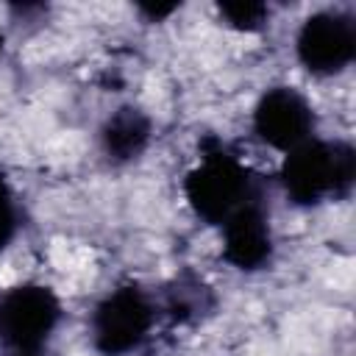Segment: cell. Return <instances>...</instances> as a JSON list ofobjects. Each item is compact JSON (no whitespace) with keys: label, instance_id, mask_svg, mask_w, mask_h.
<instances>
[{"label":"cell","instance_id":"obj_1","mask_svg":"<svg viewBox=\"0 0 356 356\" xmlns=\"http://www.w3.org/2000/svg\"><path fill=\"white\" fill-rule=\"evenodd\" d=\"M184 192L197 217L211 225H222L239 209L259 200L253 172L245 161L220 139H206L197 167L184 178Z\"/></svg>","mask_w":356,"mask_h":356},{"label":"cell","instance_id":"obj_2","mask_svg":"<svg viewBox=\"0 0 356 356\" xmlns=\"http://www.w3.org/2000/svg\"><path fill=\"white\" fill-rule=\"evenodd\" d=\"M356 156L342 139H317L284 153L281 184L292 203L317 206L328 197H345L353 186Z\"/></svg>","mask_w":356,"mask_h":356},{"label":"cell","instance_id":"obj_3","mask_svg":"<svg viewBox=\"0 0 356 356\" xmlns=\"http://www.w3.org/2000/svg\"><path fill=\"white\" fill-rule=\"evenodd\" d=\"M61 323V300L44 284H19L0 298L3 356H44Z\"/></svg>","mask_w":356,"mask_h":356},{"label":"cell","instance_id":"obj_4","mask_svg":"<svg viewBox=\"0 0 356 356\" xmlns=\"http://www.w3.org/2000/svg\"><path fill=\"white\" fill-rule=\"evenodd\" d=\"M156 303L150 295L134 284L111 289L92 312L89 328L92 342L103 356L134 353L156 325Z\"/></svg>","mask_w":356,"mask_h":356},{"label":"cell","instance_id":"obj_5","mask_svg":"<svg viewBox=\"0 0 356 356\" xmlns=\"http://www.w3.org/2000/svg\"><path fill=\"white\" fill-rule=\"evenodd\" d=\"M298 61L320 78L337 75L350 67L356 56V25L342 11L312 14L295 36Z\"/></svg>","mask_w":356,"mask_h":356},{"label":"cell","instance_id":"obj_6","mask_svg":"<svg viewBox=\"0 0 356 356\" xmlns=\"http://www.w3.org/2000/svg\"><path fill=\"white\" fill-rule=\"evenodd\" d=\"M253 134L273 150L289 153L314 136V108L295 86H270L253 108Z\"/></svg>","mask_w":356,"mask_h":356},{"label":"cell","instance_id":"obj_7","mask_svg":"<svg viewBox=\"0 0 356 356\" xmlns=\"http://www.w3.org/2000/svg\"><path fill=\"white\" fill-rule=\"evenodd\" d=\"M222 231V259L236 270H261L273 256V231L264 214L261 197L239 209L231 220L220 225Z\"/></svg>","mask_w":356,"mask_h":356},{"label":"cell","instance_id":"obj_8","mask_svg":"<svg viewBox=\"0 0 356 356\" xmlns=\"http://www.w3.org/2000/svg\"><path fill=\"white\" fill-rule=\"evenodd\" d=\"M150 131H153V122L142 108L120 106L117 111L108 114V120L100 128L103 153L111 161H131L147 147Z\"/></svg>","mask_w":356,"mask_h":356},{"label":"cell","instance_id":"obj_9","mask_svg":"<svg viewBox=\"0 0 356 356\" xmlns=\"http://www.w3.org/2000/svg\"><path fill=\"white\" fill-rule=\"evenodd\" d=\"M220 17L225 19V25L242 31V33H253V31H261L270 19V8L264 3H220L217 6Z\"/></svg>","mask_w":356,"mask_h":356},{"label":"cell","instance_id":"obj_10","mask_svg":"<svg viewBox=\"0 0 356 356\" xmlns=\"http://www.w3.org/2000/svg\"><path fill=\"white\" fill-rule=\"evenodd\" d=\"M17 228H19V206L8 181L0 175V250L17 236Z\"/></svg>","mask_w":356,"mask_h":356}]
</instances>
